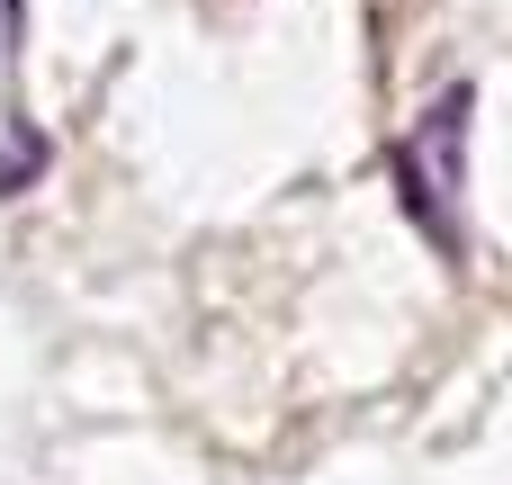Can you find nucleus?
<instances>
[{
  "mask_svg": "<svg viewBox=\"0 0 512 485\" xmlns=\"http://www.w3.org/2000/svg\"><path fill=\"white\" fill-rule=\"evenodd\" d=\"M468 108H477V90L459 81V90H441L414 126H405V144H396V207L441 243V252H459V189H468Z\"/></svg>",
  "mask_w": 512,
  "mask_h": 485,
  "instance_id": "nucleus-1",
  "label": "nucleus"
},
{
  "mask_svg": "<svg viewBox=\"0 0 512 485\" xmlns=\"http://www.w3.org/2000/svg\"><path fill=\"white\" fill-rule=\"evenodd\" d=\"M0 18H9V27H18V0H0Z\"/></svg>",
  "mask_w": 512,
  "mask_h": 485,
  "instance_id": "nucleus-2",
  "label": "nucleus"
}]
</instances>
